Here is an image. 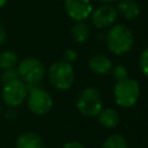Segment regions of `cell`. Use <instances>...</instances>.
I'll use <instances>...</instances> for the list:
<instances>
[{
	"mask_svg": "<svg viewBox=\"0 0 148 148\" xmlns=\"http://www.w3.org/2000/svg\"><path fill=\"white\" fill-rule=\"evenodd\" d=\"M7 1H8V0H0V8H2V7L7 3Z\"/></svg>",
	"mask_w": 148,
	"mask_h": 148,
	"instance_id": "25",
	"label": "cell"
},
{
	"mask_svg": "<svg viewBox=\"0 0 148 148\" xmlns=\"http://www.w3.org/2000/svg\"><path fill=\"white\" fill-rule=\"evenodd\" d=\"M117 12L126 20H133L139 16L140 7L134 0H118Z\"/></svg>",
	"mask_w": 148,
	"mask_h": 148,
	"instance_id": "12",
	"label": "cell"
},
{
	"mask_svg": "<svg viewBox=\"0 0 148 148\" xmlns=\"http://www.w3.org/2000/svg\"><path fill=\"white\" fill-rule=\"evenodd\" d=\"M16 148H46L42 136L35 132L21 133L15 143Z\"/></svg>",
	"mask_w": 148,
	"mask_h": 148,
	"instance_id": "11",
	"label": "cell"
},
{
	"mask_svg": "<svg viewBox=\"0 0 148 148\" xmlns=\"http://www.w3.org/2000/svg\"><path fill=\"white\" fill-rule=\"evenodd\" d=\"M113 97L117 105L121 108H132L140 97V86L138 81L130 77L117 81L113 88Z\"/></svg>",
	"mask_w": 148,
	"mask_h": 148,
	"instance_id": "2",
	"label": "cell"
},
{
	"mask_svg": "<svg viewBox=\"0 0 148 148\" xmlns=\"http://www.w3.org/2000/svg\"><path fill=\"white\" fill-rule=\"evenodd\" d=\"M16 79H20L18 76V73H17V69L16 68H9V69H3V73L1 74V82L5 84L9 81H13V80H16Z\"/></svg>",
	"mask_w": 148,
	"mask_h": 148,
	"instance_id": "17",
	"label": "cell"
},
{
	"mask_svg": "<svg viewBox=\"0 0 148 148\" xmlns=\"http://www.w3.org/2000/svg\"><path fill=\"white\" fill-rule=\"evenodd\" d=\"M65 9L72 20L80 22L90 16L92 3L90 0H65Z\"/></svg>",
	"mask_w": 148,
	"mask_h": 148,
	"instance_id": "9",
	"label": "cell"
},
{
	"mask_svg": "<svg viewBox=\"0 0 148 148\" xmlns=\"http://www.w3.org/2000/svg\"><path fill=\"white\" fill-rule=\"evenodd\" d=\"M88 67L91 72H94L97 75H106L112 69V62L111 60L101 53L92 54L88 60Z\"/></svg>",
	"mask_w": 148,
	"mask_h": 148,
	"instance_id": "10",
	"label": "cell"
},
{
	"mask_svg": "<svg viewBox=\"0 0 148 148\" xmlns=\"http://www.w3.org/2000/svg\"><path fill=\"white\" fill-rule=\"evenodd\" d=\"M90 15H91V22L96 28H106L116 22L118 12L113 6L109 3H104L92 9Z\"/></svg>",
	"mask_w": 148,
	"mask_h": 148,
	"instance_id": "8",
	"label": "cell"
},
{
	"mask_svg": "<svg viewBox=\"0 0 148 148\" xmlns=\"http://www.w3.org/2000/svg\"><path fill=\"white\" fill-rule=\"evenodd\" d=\"M101 148H128V143L121 134H111L104 140Z\"/></svg>",
	"mask_w": 148,
	"mask_h": 148,
	"instance_id": "16",
	"label": "cell"
},
{
	"mask_svg": "<svg viewBox=\"0 0 148 148\" xmlns=\"http://www.w3.org/2000/svg\"><path fill=\"white\" fill-rule=\"evenodd\" d=\"M17 73L20 79L27 86L38 84L45 75V67L44 64L34 57L24 58L17 66Z\"/></svg>",
	"mask_w": 148,
	"mask_h": 148,
	"instance_id": "4",
	"label": "cell"
},
{
	"mask_svg": "<svg viewBox=\"0 0 148 148\" xmlns=\"http://www.w3.org/2000/svg\"><path fill=\"white\" fill-rule=\"evenodd\" d=\"M5 40H6V30H5L3 25L0 23V46L5 43Z\"/></svg>",
	"mask_w": 148,
	"mask_h": 148,
	"instance_id": "22",
	"label": "cell"
},
{
	"mask_svg": "<svg viewBox=\"0 0 148 148\" xmlns=\"http://www.w3.org/2000/svg\"><path fill=\"white\" fill-rule=\"evenodd\" d=\"M62 148H86V147L79 141H69V142H66L62 146Z\"/></svg>",
	"mask_w": 148,
	"mask_h": 148,
	"instance_id": "21",
	"label": "cell"
},
{
	"mask_svg": "<svg viewBox=\"0 0 148 148\" xmlns=\"http://www.w3.org/2000/svg\"><path fill=\"white\" fill-rule=\"evenodd\" d=\"M49 79L51 84L58 90L69 89L75 79V73L71 64L66 61H57L49 69Z\"/></svg>",
	"mask_w": 148,
	"mask_h": 148,
	"instance_id": "6",
	"label": "cell"
},
{
	"mask_svg": "<svg viewBox=\"0 0 148 148\" xmlns=\"http://www.w3.org/2000/svg\"><path fill=\"white\" fill-rule=\"evenodd\" d=\"M1 111H2V108H1V103H0V116H1Z\"/></svg>",
	"mask_w": 148,
	"mask_h": 148,
	"instance_id": "26",
	"label": "cell"
},
{
	"mask_svg": "<svg viewBox=\"0 0 148 148\" xmlns=\"http://www.w3.org/2000/svg\"><path fill=\"white\" fill-rule=\"evenodd\" d=\"M27 104L31 113L36 116H43L46 114L52 109L53 99L47 90L34 84V86H28Z\"/></svg>",
	"mask_w": 148,
	"mask_h": 148,
	"instance_id": "3",
	"label": "cell"
},
{
	"mask_svg": "<svg viewBox=\"0 0 148 148\" xmlns=\"http://www.w3.org/2000/svg\"><path fill=\"white\" fill-rule=\"evenodd\" d=\"M76 58H77V54H76V52H75L73 49H67V50L65 51V53H64V59H65V61L68 62V64L74 62V61L76 60Z\"/></svg>",
	"mask_w": 148,
	"mask_h": 148,
	"instance_id": "20",
	"label": "cell"
},
{
	"mask_svg": "<svg viewBox=\"0 0 148 148\" xmlns=\"http://www.w3.org/2000/svg\"><path fill=\"white\" fill-rule=\"evenodd\" d=\"M14 109H15V108H12V110H8V112H7V118L10 119V120H14V119L16 118V114H17Z\"/></svg>",
	"mask_w": 148,
	"mask_h": 148,
	"instance_id": "23",
	"label": "cell"
},
{
	"mask_svg": "<svg viewBox=\"0 0 148 148\" xmlns=\"http://www.w3.org/2000/svg\"><path fill=\"white\" fill-rule=\"evenodd\" d=\"M98 1L104 2V3H111V2H116V1H118V0H98Z\"/></svg>",
	"mask_w": 148,
	"mask_h": 148,
	"instance_id": "24",
	"label": "cell"
},
{
	"mask_svg": "<svg viewBox=\"0 0 148 148\" xmlns=\"http://www.w3.org/2000/svg\"><path fill=\"white\" fill-rule=\"evenodd\" d=\"M111 72H112V76H113L117 81H120V80L127 77V69H126V67L123 66V65H117L116 67H112Z\"/></svg>",
	"mask_w": 148,
	"mask_h": 148,
	"instance_id": "18",
	"label": "cell"
},
{
	"mask_svg": "<svg viewBox=\"0 0 148 148\" xmlns=\"http://www.w3.org/2000/svg\"><path fill=\"white\" fill-rule=\"evenodd\" d=\"M102 106H103L102 96L98 89L89 87V88L83 89L81 94L79 95L76 108L82 116L90 117V118L97 117L101 110L103 109Z\"/></svg>",
	"mask_w": 148,
	"mask_h": 148,
	"instance_id": "5",
	"label": "cell"
},
{
	"mask_svg": "<svg viewBox=\"0 0 148 148\" xmlns=\"http://www.w3.org/2000/svg\"><path fill=\"white\" fill-rule=\"evenodd\" d=\"M71 36L76 43H84L89 38L88 25L83 21L75 22L71 28Z\"/></svg>",
	"mask_w": 148,
	"mask_h": 148,
	"instance_id": "14",
	"label": "cell"
},
{
	"mask_svg": "<svg viewBox=\"0 0 148 148\" xmlns=\"http://www.w3.org/2000/svg\"><path fill=\"white\" fill-rule=\"evenodd\" d=\"M27 95L28 86L21 79H16L5 83L1 91L2 102L9 108L20 106L27 99Z\"/></svg>",
	"mask_w": 148,
	"mask_h": 148,
	"instance_id": "7",
	"label": "cell"
},
{
	"mask_svg": "<svg viewBox=\"0 0 148 148\" xmlns=\"http://www.w3.org/2000/svg\"><path fill=\"white\" fill-rule=\"evenodd\" d=\"M98 121L105 128H114L118 126L120 121V117L114 109L106 108V109H102L101 112L98 113Z\"/></svg>",
	"mask_w": 148,
	"mask_h": 148,
	"instance_id": "13",
	"label": "cell"
},
{
	"mask_svg": "<svg viewBox=\"0 0 148 148\" xmlns=\"http://www.w3.org/2000/svg\"><path fill=\"white\" fill-rule=\"evenodd\" d=\"M17 54L12 50H7L0 53V68L1 69H9L15 68L17 65Z\"/></svg>",
	"mask_w": 148,
	"mask_h": 148,
	"instance_id": "15",
	"label": "cell"
},
{
	"mask_svg": "<svg viewBox=\"0 0 148 148\" xmlns=\"http://www.w3.org/2000/svg\"><path fill=\"white\" fill-rule=\"evenodd\" d=\"M139 65H140L142 73L148 77V47L142 51L140 59H139Z\"/></svg>",
	"mask_w": 148,
	"mask_h": 148,
	"instance_id": "19",
	"label": "cell"
},
{
	"mask_svg": "<svg viewBox=\"0 0 148 148\" xmlns=\"http://www.w3.org/2000/svg\"><path fill=\"white\" fill-rule=\"evenodd\" d=\"M134 43V37L132 31L124 24L112 25L106 35L108 49L117 56L127 53Z\"/></svg>",
	"mask_w": 148,
	"mask_h": 148,
	"instance_id": "1",
	"label": "cell"
}]
</instances>
